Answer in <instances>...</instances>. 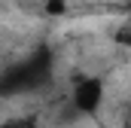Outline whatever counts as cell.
Here are the masks:
<instances>
[{
  "mask_svg": "<svg viewBox=\"0 0 131 128\" xmlns=\"http://www.w3.org/2000/svg\"><path fill=\"white\" fill-rule=\"evenodd\" d=\"M70 107L79 116H95L104 107V79L95 73H82L76 76L73 89H70Z\"/></svg>",
  "mask_w": 131,
  "mask_h": 128,
  "instance_id": "obj_1",
  "label": "cell"
},
{
  "mask_svg": "<svg viewBox=\"0 0 131 128\" xmlns=\"http://www.w3.org/2000/svg\"><path fill=\"white\" fill-rule=\"evenodd\" d=\"M0 128H43V122H40L34 113H21V116H9V119H3Z\"/></svg>",
  "mask_w": 131,
  "mask_h": 128,
  "instance_id": "obj_2",
  "label": "cell"
},
{
  "mask_svg": "<svg viewBox=\"0 0 131 128\" xmlns=\"http://www.w3.org/2000/svg\"><path fill=\"white\" fill-rule=\"evenodd\" d=\"M46 12H49V15L64 12V0H49V3H46Z\"/></svg>",
  "mask_w": 131,
  "mask_h": 128,
  "instance_id": "obj_3",
  "label": "cell"
},
{
  "mask_svg": "<svg viewBox=\"0 0 131 128\" xmlns=\"http://www.w3.org/2000/svg\"><path fill=\"white\" fill-rule=\"evenodd\" d=\"M116 37H119L116 43H122V46H128V25H122V31L116 34Z\"/></svg>",
  "mask_w": 131,
  "mask_h": 128,
  "instance_id": "obj_4",
  "label": "cell"
}]
</instances>
